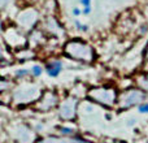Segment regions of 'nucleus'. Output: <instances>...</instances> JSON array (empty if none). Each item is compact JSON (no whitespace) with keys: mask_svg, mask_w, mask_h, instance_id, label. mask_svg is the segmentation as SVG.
Listing matches in <instances>:
<instances>
[{"mask_svg":"<svg viewBox=\"0 0 148 143\" xmlns=\"http://www.w3.org/2000/svg\"><path fill=\"white\" fill-rule=\"evenodd\" d=\"M33 73H34V76H40L42 74V68L40 67H34Z\"/></svg>","mask_w":148,"mask_h":143,"instance_id":"nucleus-2","label":"nucleus"},{"mask_svg":"<svg viewBox=\"0 0 148 143\" xmlns=\"http://www.w3.org/2000/svg\"><path fill=\"white\" fill-rule=\"evenodd\" d=\"M81 4L83 5V8L91 7V0H81Z\"/></svg>","mask_w":148,"mask_h":143,"instance_id":"nucleus-3","label":"nucleus"},{"mask_svg":"<svg viewBox=\"0 0 148 143\" xmlns=\"http://www.w3.org/2000/svg\"><path fill=\"white\" fill-rule=\"evenodd\" d=\"M139 109H140V112H148V104L147 105H142Z\"/></svg>","mask_w":148,"mask_h":143,"instance_id":"nucleus-6","label":"nucleus"},{"mask_svg":"<svg viewBox=\"0 0 148 143\" xmlns=\"http://www.w3.org/2000/svg\"><path fill=\"white\" fill-rule=\"evenodd\" d=\"M27 73H29L27 70H21V72H18L17 74H18V76H25V74H27Z\"/></svg>","mask_w":148,"mask_h":143,"instance_id":"nucleus-8","label":"nucleus"},{"mask_svg":"<svg viewBox=\"0 0 148 143\" xmlns=\"http://www.w3.org/2000/svg\"><path fill=\"white\" fill-rule=\"evenodd\" d=\"M73 14L74 16H79V14H81V10H79L78 8H74V9H73Z\"/></svg>","mask_w":148,"mask_h":143,"instance_id":"nucleus-7","label":"nucleus"},{"mask_svg":"<svg viewBox=\"0 0 148 143\" xmlns=\"http://www.w3.org/2000/svg\"><path fill=\"white\" fill-rule=\"evenodd\" d=\"M61 72V64L60 63H52V64H49L48 67H47V73L49 74V76L52 77H56L57 74Z\"/></svg>","mask_w":148,"mask_h":143,"instance_id":"nucleus-1","label":"nucleus"},{"mask_svg":"<svg viewBox=\"0 0 148 143\" xmlns=\"http://www.w3.org/2000/svg\"><path fill=\"white\" fill-rule=\"evenodd\" d=\"M82 13H83V14H90V13H91V7H86V8H83Z\"/></svg>","mask_w":148,"mask_h":143,"instance_id":"nucleus-5","label":"nucleus"},{"mask_svg":"<svg viewBox=\"0 0 148 143\" xmlns=\"http://www.w3.org/2000/svg\"><path fill=\"white\" fill-rule=\"evenodd\" d=\"M77 26H78V29H79L81 31H87V26H86V25H82V23L77 22Z\"/></svg>","mask_w":148,"mask_h":143,"instance_id":"nucleus-4","label":"nucleus"}]
</instances>
